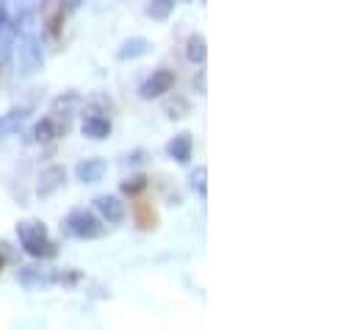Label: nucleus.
<instances>
[{"instance_id": "11", "label": "nucleus", "mask_w": 357, "mask_h": 330, "mask_svg": "<svg viewBox=\"0 0 357 330\" xmlns=\"http://www.w3.org/2000/svg\"><path fill=\"white\" fill-rule=\"evenodd\" d=\"M0 269H3V258H0Z\"/></svg>"}, {"instance_id": "9", "label": "nucleus", "mask_w": 357, "mask_h": 330, "mask_svg": "<svg viewBox=\"0 0 357 330\" xmlns=\"http://www.w3.org/2000/svg\"><path fill=\"white\" fill-rule=\"evenodd\" d=\"M205 42H203V37H192L189 39V59L192 61H203L205 59V48H203Z\"/></svg>"}, {"instance_id": "2", "label": "nucleus", "mask_w": 357, "mask_h": 330, "mask_svg": "<svg viewBox=\"0 0 357 330\" xmlns=\"http://www.w3.org/2000/svg\"><path fill=\"white\" fill-rule=\"evenodd\" d=\"M174 84V75L169 72V70H161V72H155L147 84H144V95L147 97H152V95H163V92H169V86Z\"/></svg>"}, {"instance_id": "6", "label": "nucleus", "mask_w": 357, "mask_h": 330, "mask_svg": "<svg viewBox=\"0 0 357 330\" xmlns=\"http://www.w3.org/2000/svg\"><path fill=\"white\" fill-rule=\"evenodd\" d=\"M100 211H103L111 222H119V220H122V206H119V200H114V197H103V200H100Z\"/></svg>"}, {"instance_id": "8", "label": "nucleus", "mask_w": 357, "mask_h": 330, "mask_svg": "<svg viewBox=\"0 0 357 330\" xmlns=\"http://www.w3.org/2000/svg\"><path fill=\"white\" fill-rule=\"evenodd\" d=\"M189 147H192V139H189V133H183V136L177 139V142H172V144H169V150H172L174 155H181V161H186V158H189Z\"/></svg>"}, {"instance_id": "1", "label": "nucleus", "mask_w": 357, "mask_h": 330, "mask_svg": "<svg viewBox=\"0 0 357 330\" xmlns=\"http://www.w3.org/2000/svg\"><path fill=\"white\" fill-rule=\"evenodd\" d=\"M20 236H23V242H26V247H28V253H34V255H50L53 253V244L45 239V228L42 225H37V222H26L23 228H20Z\"/></svg>"}, {"instance_id": "7", "label": "nucleus", "mask_w": 357, "mask_h": 330, "mask_svg": "<svg viewBox=\"0 0 357 330\" xmlns=\"http://www.w3.org/2000/svg\"><path fill=\"white\" fill-rule=\"evenodd\" d=\"M78 173H81V178H86V181L100 178V175H103V161H89V164H81Z\"/></svg>"}, {"instance_id": "3", "label": "nucleus", "mask_w": 357, "mask_h": 330, "mask_svg": "<svg viewBox=\"0 0 357 330\" xmlns=\"http://www.w3.org/2000/svg\"><path fill=\"white\" fill-rule=\"evenodd\" d=\"M136 222L141 225V228H155V222H158V217H155V211H152V206H150V200H136Z\"/></svg>"}, {"instance_id": "5", "label": "nucleus", "mask_w": 357, "mask_h": 330, "mask_svg": "<svg viewBox=\"0 0 357 330\" xmlns=\"http://www.w3.org/2000/svg\"><path fill=\"white\" fill-rule=\"evenodd\" d=\"M83 130L89 133V136H94V139H103L108 130H111V125H108V119H97V117H89L86 122H83Z\"/></svg>"}, {"instance_id": "4", "label": "nucleus", "mask_w": 357, "mask_h": 330, "mask_svg": "<svg viewBox=\"0 0 357 330\" xmlns=\"http://www.w3.org/2000/svg\"><path fill=\"white\" fill-rule=\"evenodd\" d=\"M72 222H78V225H75V233H81V236H97V233H100L97 220L89 217V214H75Z\"/></svg>"}, {"instance_id": "10", "label": "nucleus", "mask_w": 357, "mask_h": 330, "mask_svg": "<svg viewBox=\"0 0 357 330\" xmlns=\"http://www.w3.org/2000/svg\"><path fill=\"white\" fill-rule=\"evenodd\" d=\"M144 186V178H136L133 184H125V192H139Z\"/></svg>"}]
</instances>
